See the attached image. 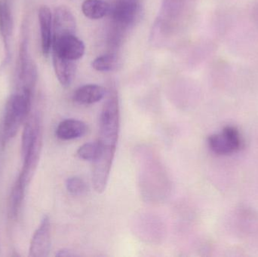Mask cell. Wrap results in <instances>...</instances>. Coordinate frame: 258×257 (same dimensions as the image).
Here are the masks:
<instances>
[{"mask_svg": "<svg viewBox=\"0 0 258 257\" xmlns=\"http://www.w3.org/2000/svg\"><path fill=\"white\" fill-rule=\"evenodd\" d=\"M100 153L99 144L98 143H88L80 146L77 151L79 158L86 161H95Z\"/></svg>", "mask_w": 258, "mask_h": 257, "instance_id": "19", "label": "cell"}, {"mask_svg": "<svg viewBox=\"0 0 258 257\" xmlns=\"http://www.w3.org/2000/svg\"><path fill=\"white\" fill-rule=\"evenodd\" d=\"M52 60L54 72L59 82L63 87H69L75 75L76 62L54 55H52Z\"/></svg>", "mask_w": 258, "mask_h": 257, "instance_id": "16", "label": "cell"}, {"mask_svg": "<svg viewBox=\"0 0 258 257\" xmlns=\"http://www.w3.org/2000/svg\"><path fill=\"white\" fill-rule=\"evenodd\" d=\"M37 81V69L31 56L29 54L27 33L23 32L18 60V89L20 92L33 95Z\"/></svg>", "mask_w": 258, "mask_h": 257, "instance_id": "3", "label": "cell"}, {"mask_svg": "<svg viewBox=\"0 0 258 257\" xmlns=\"http://www.w3.org/2000/svg\"><path fill=\"white\" fill-rule=\"evenodd\" d=\"M111 8L104 0H85L82 4V12L89 19L98 20L110 15Z\"/></svg>", "mask_w": 258, "mask_h": 257, "instance_id": "17", "label": "cell"}, {"mask_svg": "<svg viewBox=\"0 0 258 257\" xmlns=\"http://www.w3.org/2000/svg\"><path fill=\"white\" fill-rule=\"evenodd\" d=\"M120 126V110L116 92L110 90L104 103L100 119V153L94 161V189L101 194L105 191L114 159Z\"/></svg>", "mask_w": 258, "mask_h": 257, "instance_id": "1", "label": "cell"}, {"mask_svg": "<svg viewBox=\"0 0 258 257\" xmlns=\"http://www.w3.org/2000/svg\"><path fill=\"white\" fill-rule=\"evenodd\" d=\"M51 248V223L48 216H45L38 229L33 234L30 242L29 256L45 257Z\"/></svg>", "mask_w": 258, "mask_h": 257, "instance_id": "7", "label": "cell"}, {"mask_svg": "<svg viewBox=\"0 0 258 257\" xmlns=\"http://www.w3.org/2000/svg\"><path fill=\"white\" fill-rule=\"evenodd\" d=\"M141 14V7L137 0H119L111 8L112 20L119 31L126 30L138 21Z\"/></svg>", "mask_w": 258, "mask_h": 257, "instance_id": "6", "label": "cell"}, {"mask_svg": "<svg viewBox=\"0 0 258 257\" xmlns=\"http://www.w3.org/2000/svg\"><path fill=\"white\" fill-rule=\"evenodd\" d=\"M86 47L76 33L54 36L52 37V55L71 61H77L83 57Z\"/></svg>", "mask_w": 258, "mask_h": 257, "instance_id": "5", "label": "cell"}, {"mask_svg": "<svg viewBox=\"0 0 258 257\" xmlns=\"http://www.w3.org/2000/svg\"><path fill=\"white\" fill-rule=\"evenodd\" d=\"M258 36L248 24L241 22L226 39L227 48L236 56L249 54L255 48Z\"/></svg>", "mask_w": 258, "mask_h": 257, "instance_id": "4", "label": "cell"}, {"mask_svg": "<svg viewBox=\"0 0 258 257\" xmlns=\"http://www.w3.org/2000/svg\"><path fill=\"white\" fill-rule=\"evenodd\" d=\"M76 27L77 24L72 12L65 6L57 7L53 18V36L76 33Z\"/></svg>", "mask_w": 258, "mask_h": 257, "instance_id": "12", "label": "cell"}, {"mask_svg": "<svg viewBox=\"0 0 258 257\" xmlns=\"http://www.w3.org/2000/svg\"><path fill=\"white\" fill-rule=\"evenodd\" d=\"M86 131V125L82 121L66 119L59 123L56 129V135L60 140H74L83 137Z\"/></svg>", "mask_w": 258, "mask_h": 257, "instance_id": "15", "label": "cell"}, {"mask_svg": "<svg viewBox=\"0 0 258 257\" xmlns=\"http://www.w3.org/2000/svg\"><path fill=\"white\" fill-rule=\"evenodd\" d=\"M241 139L239 133L233 128H227L220 134L211 136L209 144L215 153L227 154L240 148Z\"/></svg>", "mask_w": 258, "mask_h": 257, "instance_id": "9", "label": "cell"}, {"mask_svg": "<svg viewBox=\"0 0 258 257\" xmlns=\"http://www.w3.org/2000/svg\"><path fill=\"white\" fill-rule=\"evenodd\" d=\"M67 190L73 196H82L87 191V186L83 180L74 177L69 178L66 183Z\"/></svg>", "mask_w": 258, "mask_h": 257, "instance_id": "20", "label": "cell"}, {"mask_svg": "<svg viewBox=\"0 0 258 257\" xmlns=\"http://www.w3.org/2000/svg\"><path fill=\"white\" fill-rule=\"evenodd\" d=\"M57 256H74V253H71V251L68 250H60L57 252V254H56Z\"/></svg>", "mask_w": 258, "mask_h": 257, "instance_id": "22", "label": "cell"}, {"mask_svg": "<svg viewBox=\"0 0 258 257\" xmlns=\"http://www.w3.org/2000/svg\"><path fill=\"white\" fill-rule=\"evenodd\" d=\"M240 15L234 8L226 7L218 9L214 18V27L218 37L226 39L241 22Z\"/></svg>", "mask_w": 258, "mask_h": 257, "instance_id": "8", "label": "cell"}, {"mask_svg": "<svg viewBox=\"0 0 258 257\" xmlns=\"http://www.w3.org/2000/svg\"><path fill=\"white\" fill-rule=\"evenodd\" d=\"M106 90L98 84H89L82 86L74 92V102L82 105H90L99 102L105 96Z\"/></svg>", "mask_w": 258, "mask_h": 257, "instance_id": "13", "label": "cell"}, {"mask_svg": "<svg viewBox=\"0 0 258 257\" xmlns=\"http://www.w3.org/2000/svg\"><path fill=\"white\" fill-rule=\"evenodd\" d=\"M42 136L40 119L37 115L32 116L27 121L23 131L21 138V157L27 155L36 139Z\"/></svg>", "mask_w": 258, "mask_h": 257, "instance_id": "14", "label": "cell"}, {"mask_svg": "<svg viewBox=\"0 0 258 257\" xmlns=\"http://www.w3.org/2000/svg\"><path fill=\"white\" fill-rule=\"evenodd\" d=\"M247 18L250 27L258 36V0H254L250 3L247 12Z\"/></svg>", "mask_w": 258, "mask_h": 257, "instance_id": "21", "label": "cell"}, {"mask_svg": "<svg viewBox=\"0 0 258 257\" xmlns=\"http://www.w3.org/2000/svg\"><path fill=\"white\" fill-rule=\"evenodd\" d=\"M39 23L41 33V47L44 56H48L51 50L53 36L52 13L48 6H41L39 10Z\"/></svg>", "mask_w": 258, "mask_h": 257, "instance_id": "10", "label": "cell"}, {"mask_svg": "<svg viewBox=\"0 0 258 257\" xmlns=\"http://www.w3.org/2000/svg\"><path fill=\"white\" fill-rule=\"evenodd\" d=\"M13 30V20L10 7L6 0H0V33L4 45V63L10 59V40Z\"/></svg>", "mask_w": 258, "mask_h": 257, "instance_id": "11", "label": "cell"}, {"mask_svg": "<svg viewBox=\"0 0 258 257\" xmlns=\"http://www.w3.org/2000/svg\"><path fill=\"white\" fill-rule=\"evenodd\" d=\"M32 96L27 92L17 91L8 100L2 122V144L6 145L16 135L30 113Z\"/></svg>", "mask_w": 258, "mask_h": 257, "instance_id": "2", "label": "cell"}, {"mask_svg": "<svg viewBox=\"0 0 258 257\" xmlns=\"http://www.w3.org/2000/svg\"><path fill=\"white\" fill-rule=\"evenodd\" d=\"M117 59L113 54H105L100 56L92 61V66L95 70L99 72L111 71L116 67Z\"/></svg>", "mask_w": 258, "mask_h": 257, "instance_id": "18", "label": "cell"}]
</instances>
